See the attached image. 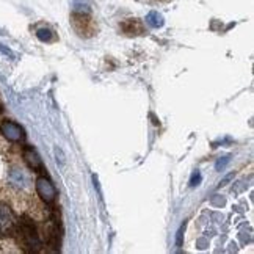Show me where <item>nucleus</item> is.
Returning <instances> with one entry per match:
<instances>
[{
	"label": "nucleus",
	"instance_id": "obj_1",
	"mask_svg": "<svg viewBox=\"0 0 254 254\" xmlns=\"http://www.w3.org/2000/svg\"><path fill=\"white\" fill-rule=\"evenodd\" d=\"M19 232H21L22 236V240H24V245L28 247L33 251H38L40 250V237H38V234L35 231V226L32 224L30 220H24L21 223V226H19Z\"/></svg>",
	"mask_w": 254,
	"mask_h": 254
},
{
	"label": "nucleus",
	"instance_id": "obj_2",
	"mask_svg": "<svg viewBox=\"0 0 254 254\" xmlns=\"http://www.w3.org/2000/svg\"><path fill=\"white\" fill-rule=\"evenodd\" d=\"M36 191L41 196L46 204H52L57 198V189L55 185L47 178H38L36 181Z\"/></svg>",
	"mask_w": 254,
	"mask_h": 254
},
{
	"label": "nucleus",
	"instance_id": "obj_3",
	"mask_svg": "<svg viewBox=\"0 0 254 254\" xmlns=\"http://www.w3.org/2000/svg\"><path fill=\"white\" fill-rule=\"evenodd\" d=\"M0 132H2V135L8 141H14V143L22 141L25 136L22 127L13 121H3L2 126H0Z\"/></svg>",
	"mask_w": 254,
	"mask_h": 254
},
{
	"label": "nucleus",
	"instance_id": "obj_4",
	"mask_svg": "<svg viewBox=\"0 0 254 254\" xmlns=\"http://www.w3.org/2000/svg\"><path fill=\"white\" fill-rule=\"evenodd\" d=\"M14 215L9 210L8 206L5 204H0V234L6 236V234H11L14 229Z\"/></svg>",
	"mask_w": 254,
	"mask_h": 254
},
{
	"label": "nucleus",
	"instance_id": "obj_5",
	"mask_svg": "<svg viewBox=\"0 0 254 254\" xmlns=\"http://www.w3.org/2000/svg\"><path fill=\"white\" fill-rule=\"evenodd\" d=\"M24 159H25V163L30 167L33 171H40L43 170V160L40 159V155H38V152L33 149V148H25L24 149Z\"/></svg>",
	"mask_w": 254,
	"mask_h": 254
},
{
	"label": "nucleus",
	"instance_id": "obj_6",
	"mask_svg": "<svg viewBox=\"0 0 254 254\" xmlns=\"http://www.w3.org/2000/svg\"><path fill=\"white\" fill-rule=\"evenodd\" d=\"M121 27L127 35H143L144 32V27L138 19H127Z\"/></svg>",
	"mask_w": 254,
	"mask_h": 254
},
{
	"label": "nucleus",
	"instance_id": "obj_7",
	"mask_svg": "<svg viewBox=\"0 0 254 254\" xmlns=\"http://www.w3.org/2000/svg\"><path fill=\"white\" fill-rule=\"evenodd\" d=\"M146 24H148L149 27H152V28H160L165 24V19H163V16L160 13L151 11L148 16H146Z\"/></svg>",
	"mask_w": 254,
	"mask_h": 254
},
{
	"label": "nucleus",
	"instance_id": "obj_8",
	"mask_svg": "<svg viewBox=\"0 0 254 254\" xmlns=\"http://www.w3.org/2000/svg\"><path fill=\"white\" fill-rule=\"evenodd\" d=\"M9 181H11V184L16 185V187H25L27 176L21 170H13L11 173H9Z\"/></svg>",
	"mask_w": 254,
	"mask_h": 254
},
{
	"label": "nucleus",
	"instance_id": "obj_9",
	"mask_svg": "<svg viewBox=\"0 0 254 254\" xmlns=\"http://www.w3.org/2000/svg\"><path fill=\"white\" fill-rule=\"evenodd\" d=\"M36 36H38V40L43 43H49L54 40V33L51 28H40V30L36 32Z\"/></svg>",
	"mask_w": 254,
	"mask_h": 254
},
{
	"label": "nucleus",
	"instance_id": "obj_10",
	"mask_svg": "<svg viewBox=\"0 0 254 254\" xmlns=\"http://www.w3.org/2000/svg\"><path fill=\"white\" fill-rule=\"evenodd\" d=\"M199 182H201V173L194 171L191 174V179H190V187H196V185H199Z\"/></svg>",
	"mask_w": 254,
	"mask_h": 254
},
{
	"label": "nucleus",
	"instance_id": "obj_11",
	"mask_svg": "<svg viewBox=\"0 0 254 254\" xmlns=\"http://www.w3.org/2000/svg\"><path fill=\"white\" fill-rule=\"evenodd\" d=\"M231 162V159L229 157H224V159H220L217 163H215V170L217 171H221V170H224V167H226V165Z\"/></svg>",
	"mask_w": 254,
	"mask_h": 254
},
{
	"label": "nucleus",
	"instance_id": "obj_12",
	"mask_svg": "<svg viewBox=\"0 0 254 254\" xmlns=\"http://www.w3.org/2000/svg\"><path fill=\"white\" fill-rule=\"evenodd\" d=\"M182 234H184V226L179 229V232H178V239H176V245H178V247L182 245Z\"/></svg>",
	"mask_w": 254,
	"mask_h": 254
}]
</instances>
